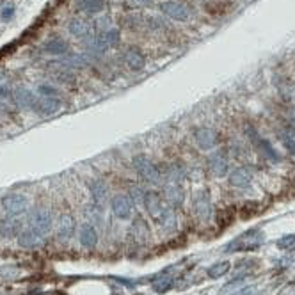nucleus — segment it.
<instances>
[{"mask_svg": "<svg viewBox=\"0 0 295 295\" xmlns=\"http://www.w3.org/2000/svg\"><path fill=\"white\" fill-rule=\"evenodd\" d=\"M263 244V231L260 230H249L245 233L238 235L235 240H231L226 245V251H253V249H258Z\"/></svg>", "mask_w": 295, "mask_h": 295, "instance_id": "nucleus-1", "label": "nucleus"}, {"mask_svg": "<svg viewBox=\"0 0 295 295\" xmlns=\"http://www.w3.org/2000/svg\"><path fill=\"white\" fill-rule=\"evenodd\" d=\"M132 164H133V169L137 171V174H139L144 181H148V184H151V185L160 181L158 167H156L146 155H135L132 158Z\"/></svg>", "mask_w": 295, "mask_h": 295, "instance_id": "nucleus-2", "label": "nucleus"}, {"mask_svg": "<svg viewBox=\"0 0 295 295\" xmlns=\"http://www.w3.org/2000/svg\"><path fill=\"white\" fill-rule=\"evenodd\" d=\"M27 197L21 196V194H7L2 199V208L6 214H9L11 217H16V215H21L25 210H27Z\"/></svg>", "mask_w": 295, "mask_h": 295, "instance_id": "nucleus-3", "label": "nucleus"}, {"mask_svg": "<svg viewBox=\"0 0 295 295\" xmlns=\"http://www.w3.org/2000/svg\"><path fill=\"white\" fill-rule=\"evenodd\" d=\"M29 226L44 237L52 228L50 210H47V208H37V210H34V214L31 215V219H29Z\"/></svg>", "mask_w": 295, "mask_h": 295, "instance_id": "nucleus-4", "label": "nucleus"}, {"mask_svg": "<svg viewBox=\"0 0 295 295\" xmlns=\"http://www.w3.org/2000/svg\"><path fill=\"white\" fill-rule=\"evenodd\" d=\"M194 141H196L197 148L199 149H214L219 143V135L215 130L212 128H196L194 130Z\"/></svg>", "mask_w": 295, "mask_h": 295, "instance_id": "nucleus-5", "label": "nucleus"}, {"mask_svg": "<svg viewBox=\"0 0 295 295\" xmlns=\"http://www.w3.org/2000/svg\"><path fill=\"white\" fill-rule=\"evenodd\" d=\"M160 11H162L166 16H169L171 20L184 21L189 18V9L180 2H174V0H166V2L160 4Z\"/></svg>", "mask_w": 295, "mask_h": 295, "instance_id": "nucleus-6", "label": "nucleus"}, {"mask_svg": "<svg viewBox=\"0 0 295 295\" xmlns=\"http://www.w3.org/2000/svg\"><path fill=\"white\" fill-rule=\"evenodd\" d=\"M110 207H112V212H114V215L118 219L126 221V219H130V215H132V199H130V196L118 194V196L112 197Z\"/></svg>", "mask_w": 295, "mask_h": 295, "instance_id": "nucleus-7", "label": "nucleus"}, {"mask_svg": "<svg viewBox=\"0 0 295 295\" xmlns=\"http://www.w3.org/2000/svg\"><path fill=\"white\" fill-rule=\"evenodd\" d=\"M194 214L197 215V219L201 221H208L212 217V201L208 192H197L194 196Z\"/></svg>", "mask_w": 295, "mask_h": 295, "instance_id": "nucleus-8", "label": "nucleus"}, {"mask_svg": "<svg viewBox=\"0 0 295 295\" xmlns=\"http://www.w3.org/2000/svg\"><path fill=\"white\" fill-rule=\"evenodd\" d=\"M123 59H125L126 66H128L130 70H133V72H141V70L146 66V57H144V54L137 47L128 48V50L125 52V55H123Z\"/></svg>", "mask_w": 295, "mask_h": 295, "instance_id": "nucleus-9", "label": "nucleus"}, {"mask_svg": "<svg viewBox=\"0 0 295 295\" xmlns=\"http://www.w3.org/2000/svg\"><path fill=\"white\" fill-rule=\"evenodd\" d=\"M61 109V102L57 98H47V96H41L36 98V103L32 107V110H36L41 116H52Z\"/></svg>", "mask_w": 295, "mask_h": 295, "instance_id": "nucleus-10", "label": "nucleus"}, {"mask_svg": "<svg viewBox=\"0 0 295 295\" xmlns=\"http://www.w3.org/2000/svg\"><path fill=\"white\" fill-rule=\"evenodd\" d=\"M208 167H210L212 174L217 178H222L230 173V164H228V158L222 153H214V155L208 158Z\"/></svg>", "mask_w": 295, "mask_h": 295, "instance_id": "nucleus-11", "label": "nucleus"}, {"mask_svg": "<svg viewBox=\"0 0 295 295\" xmlns=\"http://www.w3.org/2000/svg\"><path fill=\"white\" fill-rule=\"evenodd\" d=\"M164 201L160 197L158 192H153V190H148L146 192V199H144V207H146L148 214L151 215V219H156L160 214V210L164 208Z\"/></svg>", "mask_w": 295, "mask_h": 295, "instance_id": "nucleus-12", "label": "nucleus"}, {"mask_svg": "<svg viewBox=\"0 0 295 295\" xmlns=\"http://www.w3.org/2000/svg\"><path fill=\"white\" fill-rule=\"evenodd\" d=\"M78 240L84 247L93 249L98 242V233H96L95 226L93 224H82L80 231H78Z\"/></svg>", "mask_w": 295, "mask_h": 295, "instance_id": "nucleus-13", "label": "nucleus"}, {"mask_svg": "<svg viewBox=\"0 0 295 295\" xmlns=\"http://www.w3.org/2000/svg\"><path fill=\"white\" fill-rule=\"evenodd\" d=\"M13 100L20 109H32L36 103V96L29 89H16L13 93Z\"/></svg>", "mask_w": 295, "mask_h": 295, "instance_id": "nucleus-14", "label": "nucleus"}, {"mask_svg": "<svg viewBox=\"0 0 295 295\" xmlns=\"http://www.w3.org/2000/svg\"><path fill=\"white\" fill-rule=\"evenodd\" d=\"M41 238H43V235H39L37 231L32 230V228H29V230H25L20 233V237H18V244L25 249H34L41 244Z\"/></svg>", "mask_w": 295, "mask_h": 295, "instance_id": "nucleus-15", "label": "nucleus"}, {"mask_svg": "<svg viewBox=\"0 0 295 295\" xmlns=\"http://www.w3.org/2000/svg\"><path fill=\"white\" fill-rule=\"evenodd\" d=\"M164 194H166V199L169 201L173 207H180L185 199V192L184 189H181V184H167Z\"/></svg>", "mask_w": 295, "mask_h": 295, "instance_id": "nucleus-16", "label": "nucleus"}, {"mask_svg": "<svg viewBox=\"0 0 295 295\" xmlns=\"http://www.w3.org/2000/svg\"><path fill=\"white\" fill-rule=\"evenodd\" d=\"M155 221L158 222L160 226L164 228V230H167V231H171V230H174V228H176V215H174L173 208H171L169 205H164V208L160 210L158 217H156Z\"/></svg>", "mask_w": 295, "mask_h": 295, "instance_id": "nucleus-17", "label": "nucleus"}, {"mask_svg": "<svg viewBox=\"0 0 295 295\" xmlns=\"http://www.w3.org/2000/svg\"><path fill=\"white\" fill-rule=\"evenodd\" d=\"M89 190H91V197L95 201L96 207H102L103 201L107 199V185L102 180H93L89 184Z\"/></svg>", "mask_w": 295, "mask_h": 295, "instance_id": "nucleus-18", "label": "nucleus"}, {"mask_svg": "<svg viewBox=\"0 0 295 295\" xmlns=\"http://www.w3.org/2000/svg\"><path fill=\"white\" fill-rule=\"evenodd\" d=\"M68 31H70V34H73L75 37H78V39H85V37L91 36L89 34V32H91L89 24L84 20H80V18H73V20L70 21Z\"/></svg>", "mask_w": 295, "mask_h": 295, "instance_id": "nucleus-19", "label": "nucleus"}, {"mask_svg": "<svg viewBox=\"0 0 295 295\" xmlns=\"http://www.w3.org/2000/svg\"><path fill=\"white\" fill-rule=\"evenodd\" d=\"M230 184L233 187H247L251 184V173L245 167H237L230 173Z\"/></svg>", "mask_w": 295, "mask_h": 295, "instance_id": "nucleus-20", "label": "nucleus"}, {"mask_svg": "<svg viewBox=\"0 0 295 295\" xmlns=\"http://www.w3.org/2000/svg\"><path fill=\"white\" fill-rule=\"evenodd\" d=\"M251 137L253 139L258 143V146H260V151L263 153L265 156H267L268 160H274V162H279V155H278V151H276V148H272V144L268 143L267 139H263V137H260V135H256V132H251Z\"/></svg>", "mask_w": 295, "mask_h": 295, "instance_id": "nucleus-21", "label": "nucleus"}, {"mask_svg": "<svg viewBox=\"0 0 295 295\" xmlns=\"http://www.w3.org/2000/svg\"><path fill=\"white\" fill-rule=\"evenodd\" d=\"M57 233H59V238L61 240H70V238L73 237V233H75V222H73V219L70 217V215H62L61 219H59V230H57Z\"/></svg>", "mask_w": 295, "mask_h": 295, "instance_id": "nucleus-22", "label": "nucleus"}, {"mask_svg": "<svg viewBox=\"0 0 295 295\" xmlns=\"http://www.w3.org/2000/svg\"><path fill=\"white\" fill-rule=\"evenodd\" d=\"M43 50L47 54H52V55H62L68 52V43L64 39H59V37H54V39L47 41L43 44Z\"/></svg>", "mask_w": 295, "mask_h": 295, "instance_id": "nucleus-23", "label": "nucleus"}, {"mask_svg": "<svg viewBox=\"0 0 295 295\" xmlns=\"http://www.w3.org/2000/svg\"><path fill=\"white\" fill-rule=\"evenodd\" d=\"M18 231H20V222H18L16 219L9 217V219H4V221L0 222V235H2L4 238L14 237Z\"/></svg>", "mask_w": 295, "mask_h": 295, "instance_id": "nucleus-24", "label": "nucleus"}, {"mask_svg": "<svg viewBox=\"0 0 295 295\" xmlns=\"http://www.w3.org/2000/svg\"><path fill=\"white\" fill-rule=\"evenodd\" d=\"M103 0H77V7L87 14H96L103 9Z\"/></svg>", "mask_w": 295, "mask_h": 295, "instance_id": "nucleus-25", "label": "nucleus"}, {"mask_svg": "<svg viewBox=\"0 0 295 295\" xmlns=\"http://www.w3.org/2000/svg\"><path fill=\"white\" fill-rule=\"evenodd\" d=\"M173 288V278L171 276H166V274H160L158 278L153 281V290L158 293H166Z\"/></svg>", "mask_w": 295, "mask_h": 295, "instance_id": "nucleus-26", "label": "nucleus"}, {"mask_svg": "<svg viewBox=\"0 0 295 295\" xmlns=\"http://www.w3.org/2000/svg\"><path fill=\"white\" fill-rule=\"evenodd\" d=\"M230 268H231L230 261H217V263H214L208 268V276H210L212 279L222 278V276H226L228 272H230Z\"/></svg>", "mask_w": 295, "mask_h": 295, "instance_id": "nucleus-27", "label": "nucleus"}, {"mask_svg": "<svg viewBox=\"0 0 295 295\" xmlns=\"http://www.w3.org/2000/svg\"><path fill=\"white\" fill-rule=\"evenodd\" d=\"M103 41L107 43V47L112 48V47H118L119 41H121V36H119V31H116V29H109V31H105L102 34Z\"/></svg>", "mask_w": 295, "mask_h": 295, "instance_id": "nucleus-28", "label": "nucleus"}, {"mask_svg": "<svg viewBox=\"0 0 295 295\" xmlns=\"http://www.w3.org/2000/svg\"><path fill=\"white\" fill-rule=\"evenodd\" d=\"M146 192H148V190H143L141 187L133 185L132 189H130V199H132V203L144 205V199H146Z\"/></svg>", "mask_w": 295, "mask_h": 295, "instance_id": "nucleus-29", "label": "nucleus"}, {"mask_svg": "<svg viewBox=\"0 0 295 295\" xmlns=\"http://www.w3.org/2000/svg\"><path fill=\"white\" fill-rule=\"evenodd\" d=\"M133 233H135V237L139 238V240H144V238L148 237V224L143 221V219H137L135 222H133Z\"/></svg>", "mask_w": 295, "mask_h": 295, "instance_id": "nucleus-30", "label": "nucleus"}, {"mask_svg": "<svg viewBox=\"0 0 295 295\" xmlns=\"http://www.w3.org/2000/svg\"><path fill=\"white\" fill-rule=\"evenodd\" d=\"M37 93H39L41 96H47V98H57L59 91L55 87H52V85L48 84H41L39 87H37Z\"/></svg>", "mask_w": 295, "mask_h": 295, "instance_id": "nucleus-31", "label": "nucleus"}, {"mask_svg": "<svg viewBox=\"0 0 295 295\" xmlns=\"http://www.w3.org/2000/svg\"><path fill=\"white\" fill-rule=\"evenodd\" d=\"M292 245H295V235H285V237L278 240V247L281 249H288Z\"/></svg>", "mask_w": 295, "mask_h": 295, "instance_id": "nucleus-32", "label": "nucleus"}, {"mask_svg": "<svg viewBox=\"0 0 295 295\" xmlns=\"http://www.w3.org/2000/svg\"><path fill=\"white\" fill-rule=\"evenodd\" d=\"M0 16H2V20H4V21H9L11 18L14 16V6H13V4H9V6L4 7L2 13H0Z\"/></svg>", "mask_w": 295, "mask_h": 295, "instance_id": "nucleus-33", "label": "nucleus"}, {"mask_svg": "<svg viewBox=\"0 0 295 295\" xmlns=\"http://www.w3.org/2000/svg\"><path fill=\"white\" fill-rule=\"evenodd\" d=\"M285 144H286V148H288V151L295 156V139H292V137H290V139H288V137H286V139H285Z\"/></svg>", "mask_w": 295, "mask_h": 295, "instance_id": "nucleus-34", "label": "nucleus"}, {"mask_svg": "<svg viewBox=\"0 0 295 295\" xmlns=\"http://www.w3.org/2000/svg\"><path fill=\"white\" fill-rule=\"evenodd\" d=\"M231 295H255V288L253 286H249V288H242L240 292H235Z\"/></svg>", "mask_w": 295, "mask_h": 295, "instance_id": "nucleus-35", "label": "nucleus"}, {"mask_svg": "<svg viewBox=\"0 0 295 295\" xmlns=\"http://www.w3.org/2000/svg\"><path fill=\"white\" fill-rule=\"evenodd\" d=\"M135 6H139V7H144V6H149V4L153 2V0H132Z\"/></svg>", "mask_w": 295, "mask_h": 295, "instance_id": "nucleus-36", "label": "nucleus"}, {"mask_svg": "<svg viewBox=\"0 0 295 295\" xmlns=\"http://www.w3.org/2000/svg\"><path fill=\"white\" fill-rule=\"evenodd\" d=\"M0 96H9V91L4 85H0Z\"/></svg>", "mask_w": 295, "mask_h": 295, "instance_id": "nucleus-37", "label": "nucleus"}, {"mask_svg": "<svg viewBox=\"0 0 295 295\" xmlns=\"http://www.w3.org/2000/svg\"><path fill=\"white\" fill-rule=\"evenodd\" d=\"M4 112H6V107H4L2 103H0V116H4Z\"/></svg>", "mask_w": 295, "mask_h": 295, "instance_id": "nucleus-38", "label": "nucleus"}]
</instances>
